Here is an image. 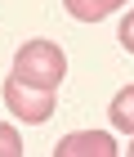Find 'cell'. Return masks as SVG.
I'll return each mask as SVG.
<instances>
[{
  "label": "cell",
  "instance_id": "52a82bcc",
  "mask_svg": "<svg viewBox=\"0 0 134 157\" xmlns=\"http://www.w3.org/2000/svg\"><path fill=\"white\" fill-rule=\"evenodd\" d=\"M121 45H125V49L134 54V9H130V13L121 18Z\"/></svg>",
  "mask_w": 134,
  "mask_h": 157
},
{
  "label": "cell",
  "instance_id": "277c9868",
  "mask_svg": "<svg viewBox=\"0 0 134 157\" xmlns=\"http://www.w3.org/2000/svg\"><path fill=\"white\" fill-rule=\"evenodd\" d=\"M63 5H67V13H72V18H81V23H98V18L116 13L125 0H63Z\"/></svg>",
  "mask_w": 134,
  "mask_h": 157
},
{
  "label": "cell",
  "instance_id": "3957f363",
  "mask_svg": "<svg viewBox=\"0 0 134 157\" xmlns=\"http://www.w3.org/2000/svg\"><path fill=\"white\" fill-rule=\"evenodd\" d=\"M54 157H121V148L107 130H76V135L58 139Z\"/></svg>",
  "mask_w": 134,
  "mask_h": 157
},
{
  "label": "cell",
  "instance_id": "6da1fadb",
  "mask_svg": "<svg viewBox=\"0 0 134 157\" xmlns=\"http://www.w3.org/2000/svg\"><path fill=\"white\" fill-rule=\"evenodd\" d=\"M67 72V54H63L54 40H27L18 54H13V76L27 85H40V90H54Z\"/></svg>",
  "mask_w": 134,
  "mask_h": 157
},
{
  "label": "cell",
  "instance_id": "7a4b0ae2",
  "mask_svg": "<svg viewBox=\"0 0 134 157\" xmlns=\"http://www.w3.org/2000/svg\"><path fill=\"white\" fill-rule=\"evenodd\" d=\"M5 103H9V112L18 121H27V126H40V121L54 117V90L27 85V81H18V76L5 81Z\"/></svg>",
  "mask_w": 134,
  "mask_h": 157
},
{
  "label": "cell",
  "instance_id": "8992f818",
  "mask_svg": "<svg viewBox=\"0 0 134 157\" xmlns=\"http://www.w3.org/2000/svg\"><path fill=\"white\" fill-rule=\"evenodd\" d=\"M0 157H23V139L9 121H0Z\"/></svg>",
  "mask_w": 134,
  "mask_h": 157
},
{
  "label": "cell",
  "instance_id": "ba28073f",
  "mask_svg": "<svg viewBox=\"0 0 134 157\" xmlns=\"http://www.w3.org/2000/svg\"><path fill=\"white\" fill-rule=\"evenodd\" d=\"M125 157H134V139H130V153H125Z\"/></svg>",
  "mask_w": 134,
  "mask_h": 157
},
{
  "label": "cell",
  "instance_id": "5b68a950",
  "mask_svg": "<svg viewBox=\"0 0 134 157\" xmlns=\"http://www.w3.org/2000/svg\"><path fill=\"white\" fill-rule=\"evenodd\" d=\"M107 121L116 126V130L134 135V81L125 85V90H121L116 99H112V108H107Z\"/></svg>",
  "mask_w": 134,
  "mask_h": 157
}]
</instances>
